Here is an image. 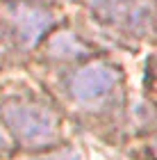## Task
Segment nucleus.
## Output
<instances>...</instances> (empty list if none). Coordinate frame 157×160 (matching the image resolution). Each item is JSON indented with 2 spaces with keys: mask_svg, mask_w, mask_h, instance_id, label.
Here are the masks:
<instances>
[{
  "mask_svg": "<svg viewBox=\"0 0 157 160\" xmlns=\"http://www.w3.org/2000/svg\"><path fill=\"white\" fill-rule=\"evenodd\" d=\"M2 121L21 144L30 149L53 147L59 137V119L50 108L32 101L12 98L0 108Z\"/></svg>",
  "mask_w": 157,
  "mask_h": 160,
  "instance_id": "1",
  "label": "nucleus"
},
{
  "mask_svg": "<svg viewBox=\"0 0 157 160\" xmlns=\"http://www.w3.org/2000/svg\"><path fill=\"white\" fill-rule=\"evenodd\" d=\"M91 14L109 28L132 32L137 37L157 28V7L153 0H87Z\"/></svg>",
  "mask_w": 157,
  "mask_h": 160,
  "instance_id": "2",
  "label": "nucleus"
},
{
  "mask_svg": "<svg viewBox=\"0 0 157 160\" xmlns=\"http://www.w3.org/2000/svg\"><path fill=\"white\" fill-rule=\"evenodd\" d=\"M121 82V71L109 62H91L73 73L68 82L71 96L82 105H94L107 98Z\"/></svg>",
  "mask_w": 157,
  "mask_h": 160,
  "instance_id": "3",
  "label": "nucleus"
},
{
  "mask_svg": "<svg viewBox=\"0 0 157 160\" xmlns=\"http://www.w3.org/2000/svg\"><path fill=\"white\" fill-rule=\"evenodd\" d=\"M7 147H9V140H7V135L0 130V151H5Z\"/></svg>",
  "mask_w": 157,
  "mask_h": 160,
  "instance_id": "6",
  "label": "nucleus"
},
{
  "mask_svg": "<svg viewBox=\"0 0 157 160\" xmlns=\"http://www.w3.org/2000/svg\"><path fill=\"white\" fill-rule=\"evenodd\" d=\"M153 153H155V158H157V140H155V144H153Z\"/></svg>",
  "mask_w": 157,
  "mask_h": 160,
  "instance_id": "7",
  "label": "nucleus"
},
{
  "mask_svg": "<svg viewBox=\"0 0 157 160\" xmlns=\"http://www.w3.org/2000/svg\"><path fill=\"white\" fill-rule=\"evenodd\" d=\"M46 53L53 57V60L59 62H73V60H82V57L89 55V46L84 43L77 34L64 30V32H55L50 39H48Z\"/></svg>",
  "mask_w": 157,
  "mask_h": 160,
  "instance_id": "5",
  "label": "nucleus"
},
{
  "mask_svg": "<svg viewBox=\"0 0 157 160\" xmlns=\"http://www.w3.org/2000/svg\"><path fill=\"white\" fill-rule=\"evenodd\" d=\"M7 21L21 46L32 48L46 37V32L55 25V14L48 7L27 0H14L7 5Z\"/></svg>",
  "mask_w": 157,
  "mask_h": 160,
  "instance_id": "4",
  "label": "nucleus"
}]
</instances>
